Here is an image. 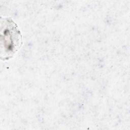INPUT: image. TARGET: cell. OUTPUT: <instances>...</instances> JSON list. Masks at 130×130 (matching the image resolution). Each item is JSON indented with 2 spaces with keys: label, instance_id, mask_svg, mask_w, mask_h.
I'll list each match as a JSON object with an SVG mask.
<instances>
[{
  "label": "cell",
  "instance_id": "6da1fadb",
  "mask_svg": "<svg viewBox=\"0 0 130 130\" xmlns=\"http://www.w3.org/2000/svg\"><path fill=\"white\" fill-rule=\"evenodd\" d=\"M4 48L8 54H13L18 49L20 42V35L16 26L12 23L4 27Z\"/></svg>",
  "mask_w": 130,
  "mask_h": 130
}]
</instances>
